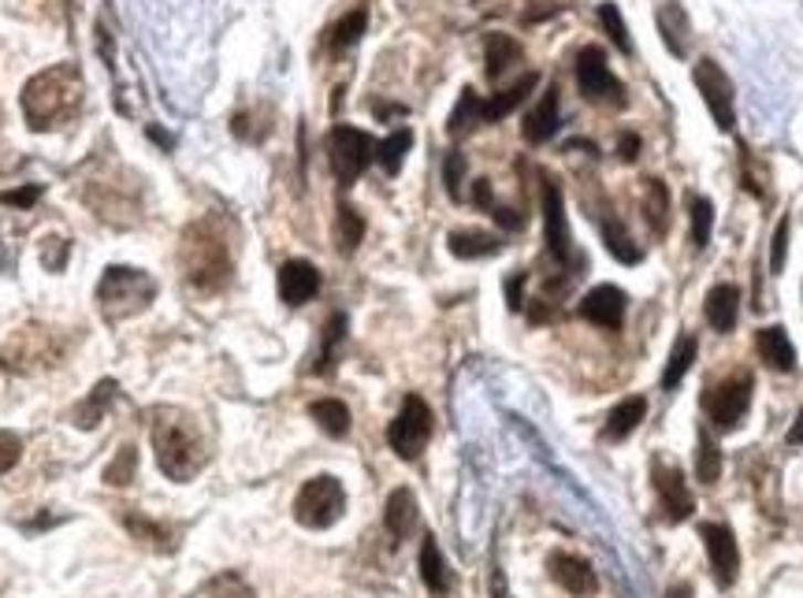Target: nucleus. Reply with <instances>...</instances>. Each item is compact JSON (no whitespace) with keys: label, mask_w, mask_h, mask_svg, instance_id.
Listing matches in <instances>:
<instances>
[{"label":"nucleus","mask_w":803,"mask_h":598,"mask_svg":"<svg viewBox=\"0 0 803 598\" xmlns=\"http://www.w3.org/2000/svg\"><path fill=\"white\" fill-rule=\"evenodd\" d=\"M372 160H376V141L364 135V130L342 124L328 135V164L342 186L358 182Z\"/></svg>","instance_id":"6e6552de"},{"label":"nucleus","mask_w":803,"mask_h":598,"mask_svg":"<svg viewBox=\"0 0 803 598\" xmlns=\"http://www.w3.org/2000/svg\"><path fill=\"white\" fill-rule=\"evenodd\" d=\"M413 149V130H394L391 138H383L380 146H376V160H380V168L388 171V175H399L405 153Z\"/></svg>","instance_id":"4c0bfd02"},{"label":"nucleus","mask_w":803,"mask_h":598,"mask_svg":"<svg viewBox=\"0 0 803 598\" xmlns=\"http://www.w3.org/2000/svg\"><path fill=\"white\" fill-rule=\"evenodd\" d=\"M492 216L499 220L503 227H510V231H521V227H525V216H517L514 209H499V205H495V209H492Z\"/></svg>","instance_id":"8fccbe9b"},{"label":"nucleus","mask_w":803,"mask_h":598,"mask_svg":"<svg viewBox=\"0 0 803 598\" xmlns=\"http://www.w3.org/2000/svg\"><path fill=\"white\" fill-rule=\"evenodd\" d=\"M562 12V4H554V0H543V8H528L525 12V23H540L547 15H558Z\"/></svg>","instance_id":"3c124183"},{"label":"nucleus","mask_w":803,"mask_h":598,"mask_svg":"<svg viewBox=\"0 0 803 598\" xmlns=\"http://www.w3.org/2000/svg\"><path fill=\"white\" fill-rule=\"evenodd\" d=\"M521 287H525V271H517V276L506 282V298H510V309H521Z\"/></svg>","instance_id":"864d4df0"},{"label":"nucleus","mask_w":803,"mask_h":598,"mask_svg":"<svg viewBox=\"0 0 803 598\" xmlns=\"http://www.w3.org/2000/svg\"><path fill=\"white\" fill-rule=\"evenodd\" d=\"M547 573H551V580L562 587V591L577 595V598H588L599 591V576L592 565L584 562V557L569 554V551H554L547 557Z\"/></svg>","instance_id":"2eb2a0df"},{"label":"nucleus","mask_w":803,"mask_h":598,"mask_svg":"<svg viewBox=\"0 0 803 598\" xmlns=\"http://www.w3.org/2000/svg\"><path fill=\"white\" fill-rule=\"evenodd\" d=\"M577 86H581V94L592 100V105H610V108L625 105L622 78L610 71L606 56L599 53L595 45H588L577 53Z\"/></svg>","instance_id":"9d476101"},{"label":"nucleus","mask_w":803,"mask_h":598,"mask_svg":"<svg viewBox=\"0 0 803 598\" xmlns=\"http://www.w3.org/2000/svg\"><path fill=\"white\" fill-rule=\"evenodd\" d=\"M756 350L767 369L774 372H792L796 369V346H792L789 331L781 323H770V328H759L756 334Z\"/></svg>","instance_id":"aec40b11"},{"label":"nucleus","mask_w":803,"mask_h":598,"mask_svg":"<svg viewBox=\"0 0 803 598\" xmlns=\"http://www.w3.org/2000/svg\"><path fill=\"white\" fill-rule=\"evenodd\" d=\"M543 235H547V249H551V257L558 265H566L569 260V246H573V238H569V220H566V201H562V190H558L554 179L543 175Z\"/></svg>","instance_id":"4468645a"},{"label":"nucleus","mask_w":803,"mask_h":598,"mask_svg":"<svg viewBox=\"0 0 803 598\" xmlns=\"http://www.w3.org/2000/svg\"><path fill=\"white\" fill-rule=\"evenodd\" d=\"M364 238V220L353 205H339V216H335V242H339V253H353Z\"/></svg>","instance_id":"58836bf2"},{"label":"nucleus","mask_w":803,"mask_h":598,"mask_svg":"<svg viewBox=\"0 0 803 598\" xmlns=\"http://www.w3.org/2000/svg\"><path fill=\"white\" fill-rule=\"evenodd\" d=\"M135 472H138V450L135 446H124L105 469V483L108 488H127V483L135 480Z\"/></svg>","instance_id":"79ce46f5"},{"label":"nucleus","mask_w":803,"mask_h":598,"mask_svg":"<svg viewBox=\"0 0 803 598\" xmlns=\"http://www.w3.org/2000/svg\"><path fill=\"white\" fill-rule=\"evenodd\" d=\"M364 26H369V8H353L350 15H342L339 23L328 30V45L335 49V53H342V49L358 45L361 34H364Z\"/></svg>","instance_id":"e433bc0d"},{"label":"nucleus","mask_w":803,"mask_h":598,"mask_svg":"<svg viewBox=\"0 0 803 598\" xmlns=\"http://www.w3.org/2000/svg\"><path fill=\"white\" fill-rule=\"evenodd\" d=\"M617 157H622L625 164H633V160L640 157V135H622V138H617Z\"/></svg>","instance_id":"09e8293b"},{"label":"nucleus","mask_w":803,"mask_h":598,"mask_svg":"<svg viewBox=\"0 0 803 598\" xmlns=\"http://www.w3.org/2000/svg\"><path fill=\"white\" fill-rule=\"evenodd\" d=\"M625 306H628L625 290H617V287H610V282H603V287H592L584 293L581 317L588 323H595V328H603V331H617L625 323Z\"/></svg>","instance_id":"dca6fc26"},{"label":"nucleus","mask_w":803,"mask_h":598,"mask_svg":"<svg viewBox=\"0 0 803 598\" xmlns=\"http://www.w3.org/2000/svg\"><path fill=\"white\" fill-rule=\"evenodd\" d=\"M599 231H603V246L617 265H640V260H644V249L636 246L633 235H628V227H622L617 220H603Z\"/></svg>","instance_id":"2f4dec72"},{"label":"nucleus","mask_w":803,"mask_h":598,"mask_svg":"<svg viewBox=\"0 0 803 598\" xmlns=\"http://www.w3.org/2000/svg\"><path fill=\"white\" fill-rule=\"evenodd\" d=\"M688 220H693V246L707 249L710 231H715V205L707 197H693L688 201Z\"/></svg>","instance_id":"ea45409f"},{"label":"nucleus","mask_w":803,"mask_h":598,"mask_svg":"<svg viewBox=\"0 0 803 598\" xmlns=\"http://www.w3.org/2000/svg\"><path fill=\"white\" fill-rule=\"evenodd\" d=\"M119 521H124V528H127L130 535H135L138 543L157 546V551H176V532H171L168 524L149 521L146 513H130V510L119 513Z\"/></svg>","instance_id":"a878e982"},{"label":"nucleus","mask_w":803,"mask_h":598,"mask_svg":"<svg viewBox=\"0 0 803 598\" xmlns=\"http://www.w3.org/2000/svg\"><path fill=\"white\" fill-rule=\"evenodd\" d=\"M320 293V271L317 265H309V260H287V265L279 268V298L287 301V306H305V301H313Z\"/></svg>","instance_id":"f3484780"},{"label":"nucleus","mask_w":803,"mask_h":598,"mask_svg":"<svg viewBox=\"0 0 803 598\" xmlns=\"http://www.w3.org/2000/svg\"><path fill=\"white\" fill-rule=\"evenodd\" d=\"M342 339H347V317L342 312H335L328 320V328H324V339H320V357L313 364V372H320V376H328L335 369V361H339V346Z\"/></svg>","instance_id":"c9c22d12"},{"label":"nucleus","mask_w":803,"mask_h":598,"mask_svg":"<svg viewBox=\"0 0 803 598\" xmlns=\"http://www.w3.org/2000/svg\"><path fill=\"white\" fill-rule=\"evenodd\" d=\"M558 124H562V111H558V86H547L540 100H536V108L525 116L521 135L528 146H543V141H551L558 135Z\"/></svg>","instance_id":"a211bd4d"},{"label":"nucleus","mask_w":803,"mask_h":598,"mask_svg":"<svg viewBox=\"0 0 803 598\" xmlns=\"http://www.w3.org/2000/svg\"><path fill=\"white\" fill-rule=\"evenodd\" d=\"M152 298H157V282L152 276L138 268H127V265H112L105 268V276L97 282V306H101V317L108 323H124L130 317H138L141 309L152 306Z\"/></svg>","instance_id":"20e7f679"},{"label":"nucleus","mask_w":803,"mask_h":598,"mask_svg":"<svg viewBox=\"0 0 803 598\" xmlns=\"http://www.w3.org/2000/svg\"><path fill=\"white\" fill-rule=\"evenodd\" d=\"M647 417V398H640V394H633V398H625V402H617L614 409H610V417L603 424V435L610 442H622L628 439L640 424H644Z\"/></svg>","instance_id":"5701e85b"},{"label":"nucleus","mask_w":803,"mask_h":598,"mask_svg":"<svg viewBox=\"0 0 803 598\" xmlns=\"http://www.w3.org/2000/svg\"><path fill=\"white\" fill-rule=\"evenodd\" d=\"M309 417L317 420V428L331 439H347L350 435V409L339 398H320L309 405Z\"/></svg>","instance_id":"c85d7f7f"},{"label":"nucleus","mask_w":803,"mask_h":598,"mask_svg":"<svg viewBox=\"0 0 803 598\" xmlns=\"http://www.w3.org/2000/svg\"><path fill=\"white\" fill-rule=\"evenodd\" d=\"M152 453L168 480H194L205 464V439H201L198 420L182 409H157L152 413Z\"/></svg>","instance_id":"f03ea898"},{"label":"nucleus","mask_w":803,"mask_h":598,"mask_svg":"<svg viewBox=\"0 0 803 598\" xmlns=\"http://www.w3.org/2000/svg\"><path fill=\"white\" fill-rule=\"evenodd\" d=\"M536 86H540V75H536V71H528V75L517 78L510 89H499L492 100H484V124H499V119H506L528 94H532Z\"/></svg>","instance_id":"393cba45"},{"label":"nucleus","mask_w":803,"mask_h":598,"mask_svg":"<svg viewBox=\"0 0 803 598\" xmlns=\"http://www.w3.org/2000/svg\"><path fill=\"white\" fill-rule=\"evenodd\" d=\"M484 124V100L476 89L465 86L462 89V97H457V105L451 111V119H446V130H451L454 138H462L465 130H473V127H480Z\"/></svg>","instance_id":"72a5a7b5"},{"label":"nucleus","mask_w":803,"mask_h":598,"mask_svg":"<svg viewBox=\"0 0 803 598\" xmlns=\"http://www.w3.org/2000/svg\"><path fill=\"white\" fill-rule=\"evenodd\" d=\"M60 350L56 346V339H53V331H45V328H27V331H19L12 342H8V350H4V364L12 372H34V369H45V364H56L60 361Z\"/></svg>","instance_id":"f8f14e48"},{"label":"nucleus","mask_w":803,"mask_h":598,"mask_svg":"<svg viewBox=\"0 0 803 598\" xmlns=\"http://www.w3.org/2000/svg\"><path fill=\"white\" fill-rule=\"evenodd\" d=\"M209 598H253V591H250V584L242 580V576L223 573V576H216V580H212Z\"/></svg>","instance_id":"c03bdc74"},{"label":"nucleus","mask_w":803,"mask_h":598,"mask_svg":"<svg viewBox=\"0 0 803 598\" xmlns=\"http://www.w3.org/2000/svg\"><path fill=\"white\" fill-rule=\"evenodd\" d=\"M666 598H693V587H688V584H674L666 591Z\"/></svg>","instance_id":"6e6d98bb"},{"label":"nucleus","mask_w":803,"mask_h":598,"mask_svg":"<svg viewBox=\"0 0 803 598\" xmlns=\"http://www.w3.org/2000/svg\"><path fill=\"white\" fill-rule=\"evenodd\" d=\"M462 179H465V157L451 153L443 164V182H446V194H451L454 201H462Z\"/></svg>","instance_id":"49530a36"},{"label":"nucleus","mask_w":803,"mask_h":598,"mask_svg":"<svg viewBox=\"0 0 803 598\" xmlns=\"http://www.w3.org/2000/svg\"><path fill=\"white\" fill-rule=\"evenodd\" d=\"M517 60H521V42L510 34H487V42H484V71H487V78H499L503 71H510Z\"/></svg>","instance_id":"cd10ccee"},{"label":"nucleus","mask_w":803,"mask_h":598,"mask_svg":"<svg viewBox=\"0 0 803 598\" xmlns=\"http://www.w3.org/2000/svg\"><path fill=\"white\" fill-rule=\"evenodd\" d=\"M23 458V439L15 431H0V476H8Z\"/></svg>","instance_id":"a18cd8bd"},{"label":"nucleus","mask_w":803,"mask_h":598,"mask_svg":"<svg viewBox=\"0 0 803 598\" xmlns=\"http://www.w3.org/2000/svg\"><path fill=\"white\" fill-rule=\"evenodd\" d=\"M83 71L75 64H56L38 71L34 78L23 86L19 105H23L27 127L30 130H53L64 127L67 119L78 116L83 108Z\"/></svg>","instance_id":"f257e3e1"},{"label":"nucleus","mask_w":803,"mask_h":598,"mask_svg":"<svg viewBox=\"0 0 803 598\" xmlns=\"http://www.w3.org/2000/svg\"><path fill=\"white\" fill-rule=\"evenodd\" d=\"M751 387H756L751 372H733V376H726L718 383H707L704 413H707V420L715 424V431L729 435L744 424L748 409H751Z\"/></svg>","instance_id":"423d86ee"},{"label":"nucleus","mask_w":803,"mask_h":598,"mask_svg":"<svg viewBox=\"0 0 803 598\" xmlns=\"http://www.w3.org/2000/svg\"><path fill=\"white\" fill-rule=\"evenodd\" d=\"M182 276L198 293H220L231 282V249L212 223H190L179 242Z\"/></svg>","instance_id":"7ed1b4c3"},{"label":"nucleus","mask_w":803,"mask_h":598,"mask_svg":"<svg viewBox=\"0 0 803 598\" xmlns=\"http://www.w3.org/2000/svg\"><path fill=\"white\" fill-rule=\"evenodd\" d=\"M652 483H655V494H658L663 521L680 524V521H688V516L696 513V499H693V491H688V480H685V472H680L677 464H658L655 461Z\"/></svg>","instance_id":"ddd939ff"},{"label":"nucleus","mask_w":803,"mask_h":598,"mask_svg":"<svg viewBox=\"0 0 803 598\" xmlns=\"http://www.w3.org/2000/svg\"><path fill=\"white\" fill-rule=\"evenodd\" d=\"M789 235H792V220L789 216H781L778 223V231H774V238H770V271H778L785 268V257H789Z\"/></svg>","instance_id":"37998d69"},{"label":"nucleus","mask_w":803,"mask_h":598,"mask_svg":"<svg viewBox=\"0 0 803 598\" xmlns=\"http://www.w3.org/2000/svg\"><path fill=\"white\" fill-rule=\"evenodd\" d=\"M119 387H116V380H101L94 391H89V398L78 405L75 413H71V424L75 428H86V431H94L101 420H105V409H108V402L116 398Z\"/></svg>","instance_id":"bb28decb"},{"label":"nucleus","mask_w":803,"mask_h":598,"mask_svg":"<svg viewBox=\"0 0 803 598\" xmlns=\"http://www.w3.org/2000/svg\"><path fill=\"white\" fill-rule=\"evenodd\" d=\"M789 446H803V409L796 413V424H792V431H789Z\"/></svg>","instance_id":"5fc2aeb1"},{"label":"nucleus","mask_w":803,"mask_h":598,"mask_svg":"<svg viewBox=\"0 0 803 598\" xmlns=\"http://www.w3.org/2000/svg\"><path fill=\"white\" fill-rule=\"evenodd\" d=\"M655 23H658V34H663V42H666L669 53H674L677 60L688 56V42H693V23H688V12L677 4V0H666V4H658Z\"/></svg>","instance_id":"412c9836"},{"label":"nucleus","mask_w":803,"mask_h":598,"mask_svg":"<svg viewBox=\"0 0 803 598\" xmlns=\"http://www.w3.org/2000/svg\"><path fill=\"white\" fill-rule=\"evenodd\" d=\"M38 197H42V186H23V190H8V194H0V205L30 209V205H34Z\"/></svg>","instance_id":"de8ad7c7"},{"label":"nucleus","mask_w":803,"mask_h":598,"mask_svg":"<svg viewBox=\"0 0 803 598\" xmlns=\"http://www.w3.org/2000/svg\"><path fill=\"white\" fill-rule=\"evenodd\" d=\"M699 540H704L707 562H710V576H715L718 587H733L740 576V546L737 535L729 524H699Z\"/></svg>","instance_id":"9b49d317"},{"label":"nucleus","mask_w":803,"mask_h":598,"mask_svg":"<svg viewBox=\"0 0 803 598\" xmlns=\"http://www.w3.org/2000/svg\"><path fill=\"white\" fill-rule=\"evenodd\" d=\"M473 201H476V205H484V209H495V201H492V182H487V179H476V182H473Z\"/></svg>","instance_id":"603ef678"},{"label":"nucleus","mask_w":803,"mask_h":598,"mask_svg":"<svg viewBox=\"0 0 803 598\" xmlns=\"http://www.w3.org/2000/svg\"><path fill=\"white\" fill-rule=\"evenodd\" d=\"M446 249H451L457 260H480V257L503 253V238L487 235V231H451V235H446Z\"/></svg>","instance_id":"b1692460"},{"label":"nucleus","mask_w":803,"mask_h":598,"mask_svg":"<svg viewBox=\"0 0 803 598\" xmlns=\"http://www.w3.org/2000/svg\"><path fill=\"white\" fill-rule=\"evenodd\" d=\"M704 317L718 334L733 331L737 320H740V287H733V282H718V287H710L707 301H704Z\"/></svg>","instance_id":"6ab92c4d"},{"label":"nucleus","mask_w":803,"mask_h":598,"mask_svg":"<svg viewBox=\"0 0 803 598\" xmlns=\"http://www.w3.org/2000/svg\"><path fill=\"white\" fill-rule=\"evenodd\" d=\"M383 524H388L391 540L405 543L416 528V499L410 488H399L388 494V505H383Z\"/></svg>","instance_id":"4be33fe9"},{"label":"nucleus","mask_w":803,"mask_h":598,"mask_svg":"<svg viewBox=\"0 0 803 598\" xmlns=\"http://www.w3.org/2000/svg\"><path fill=\"white\" fill-rule=\"evenodd\" d=\"M599 23H603V30L610 34V42L617 45V53H633V42H628V26H625V19L622 12H617V4H599Z\"/></svg>","instance_id":"a19ab883"},{"label":"nucleus","mask_w":803,"mask_h":598,"mask_svg":"<svg viewBox=\"0 0 803 598\" xmlns=\"http://www.w3.org/2000/svg\"><path fill=\"white\" fill-rule=\"evenodd\" d=\"M696 480L699 483L721 480V450L707 428H699V435H696Z\"/></svg>","instance_id":"f704fd0d"},{"label":"nucleus","mask_w":803,"mask_h":598,"mask_svg":"<svg viewBox=\"0 0 803 598\" xmlns=\"http://www.w3.org/2000/svg\"><path fill=\"white\" fill-rule=\"evenodd\" d=\"M421 580L424 587H429L432 595H446V587H451V573H446V562H443V554H440V543L432 540V535H424V543H421Z\"/></svg>","instance_id":"7c9ffc66"},{"label":"nucleus","mask_w":803,"mask_h":598,"mask_svg":"<svg viewBox=\"0 0 803 598\" xmlns=\"http://www.w3.org/2000/svg\"><path fill=\"white\" fill-rule=\"evenodd\" d=\"M432 428H435V420H432L429 402L416 398V394H405L399 417H394L388 428V442L402 461H416L432 439Z\"/></svg>","instance_id":"0eeeda50"},{"label":"nucleus","mask_w":803,"mask_h":598,"mask_svg":"<svg viewBox=\"0 0 803 598\" xmlns=\"http://www.w3.org/2000/svg\"><path fill=\"white\" fill-rule=\"evenodd\" d=\"M644 220L652 227V235L663 238L669 231V190L663 179H652L644 190Z\"/></svg>","instance_id":"473e14b6"},{"label":"nucleus","mask_w":803,"mask_h":598,"mask_svg":"<svg viewBox=\"0 0 803 598\" xmlns=\"http://www.w3.org/2000/svg\"><path fill=\"white\" fill-rule=\"evenodd\" d=\"M342 513H347V491L335 476H313V480L302 483L298 499H294V521L313 532L339 524Z\"/></svg>","instance_id":"39448f33"},{"label":"nucleus","mask_w":803,"mask_h":598,"mask_svg":"<svg viewBox=\"0 0 803 598\" xmlns=\"http://www.w3.org/2000/svg\"><path fill=\"white\" fill-rule=\"evenodd\" d=\"M693 83L699 89V97H704V105L710 111V119H715L718 130H726V135H733L737 127V100H733V83H729V75L721 71L715 60H699L693 67Z\"/></svg>","instance_id":"1a4fd4ad"},{"label":"nucleus","mask_w":803,"mask_h":598,"mask_svg":"<svg viewBox=\"0 0 803 598\" xmlns=\"http://www.w3.org/2000/svg\"><path fill=\"white\" fill-rule=\"evenodd\" d=\"M696 334H680L674 342V350H669V361H666V372H663V391H677L680 380L688 376V369L696 364Z\"/></svg>","instance_id":"c756f323"}]
</instances>
